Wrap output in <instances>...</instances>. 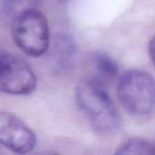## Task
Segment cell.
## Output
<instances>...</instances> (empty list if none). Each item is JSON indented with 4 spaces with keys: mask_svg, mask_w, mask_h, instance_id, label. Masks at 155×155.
I'll use <instances>...</instances> for the list:
<instances>
[{
    "mask_svg": "<svg viewBox=\"0 0 155 155\" xmlns=\"http://www.w3.org/2000/svg\"><path fill=\"white\" fill-rule=\"evenodd\" d=\"M93 64L100 75L99 80L112 81L118 75V66L114 60L106 54L98 53L93 56ZM96 78V77H95Z\"/></svg>",
    "mask_w": 155,
    "mask_h": 155,
    "instance_id": "6",
    "label": "cell"
},
{
    "mask_svg": "<svg viewBox=\"0 0 155 155\" xmlns=\"http://www.w3.org/2000/svg\"><path fill=\"white\" fill-rule=\"evenodd\" d=\"M117 154H152L155 153V143L143 139H132L123 143Z\"/></svg>",
    "mask_w": 155,
    "mask_h": 155,
    "instance_id": "7",
    "label": "cell"
},
{
    "mask_svg": "<svg viewBox=\"0 0 155 155\" xmlns=\"http://www.w3.org/2000/svg\"><path fill=\"white\" fill-rule=\"evenodd\" d=\"M117 94L121 104L132 114L144 116L155 107V80L143 70H130L120 79Z\"/></svg>",
    "mask_w": 155,
    "mask_h": 155,
    "instance_id": "2",
    "label": "cell"
},
{
    "mask_svg": "<svg viewBox=\"0 0 155 155\" xmlns=\"http://www.w3.org/2000/svg\"><path fill=\"white\" fill-rule=\"evenodd\" d=\"M149 53H150L152 62L155 66V35L152 38V40L149 44Z\"/></svg>",
    "mask_w": 155,
    "mask_h": 155,
    "instance_id": "9",
    "label": "cell"
},
{
    "mask_svg": "<svg viewBox=\"0 0 155 155\" xmlns=\"http://www.w3.org/2000/svg\"><path fill=\"white\" fill-rule=\"evenodd\" d=\"M75 98L94 131L110 134L119 129L121 116L104 82L95 77L82 81L77 85Z\"/></svg>",
    "mask_w": 155,
    "mask_h": 155,
    "instance_id": "1",
    "label": "cell"
},
{
    "mask_svg": "<svg viewBox=\"0 0 155 155\" xmlns=\"http://www.w3.org/2000/svg\"><path fill=\"white\" fill-rule=\"evenodd\" d=\"M13 37L16 45L26 54L38 57L49 45V29L45 15L31 8L19 15L13 22Z\"/></svg>",
    "mask_w": 155,
    "mask_h": 155,
    "instance_id": "3",
    "label": "cell"
},
{
    "mask_svg": "<svg viewBox=\"0 0 155 155\" xmlns=\"http://www.w3.org/2000/svg\"><path fill=\"white\" fill-rule=\"evenodd\" d=\"M36 85L35 73L23 59L9 52L0 53V88L15 95L28 94Z\"/></svg>",
    "mask_w": 155,
    "mask_h": 155,
    "instance_id": "4",
    "label": "cell"
},
{
    "mask_svg": "<svg viewBox=\"0 0 155 155\" xmlns=\"http://www.w3.org/2000/svg\"><path fill=\"white\" fill-rule=\"evenodd\" d=\"M37 8V0H4L3 13L12 23L19 15L25 11Z\"/></svg>",
    "mask_w": 155,
    "mask_h": 155,
    "instance_id": "8",
    "label": "cell"
},
{
    "mask_svg": "<svg viewBox=\"0 0 155 155\" xmlns=\"http://www.w3.org/2000/svg\"><path fill=\"white\" fill-rule=\"evenodd\" d=\"M0 142L10 151L16 153L32 152L36 138L32 130L16 116L2 112L0 114Z\"/></svg>",
    "mask_w": 155,
    "mask_h": 155,
    "instance_id": "5",
    "label": "cell"
}]
</instances>
